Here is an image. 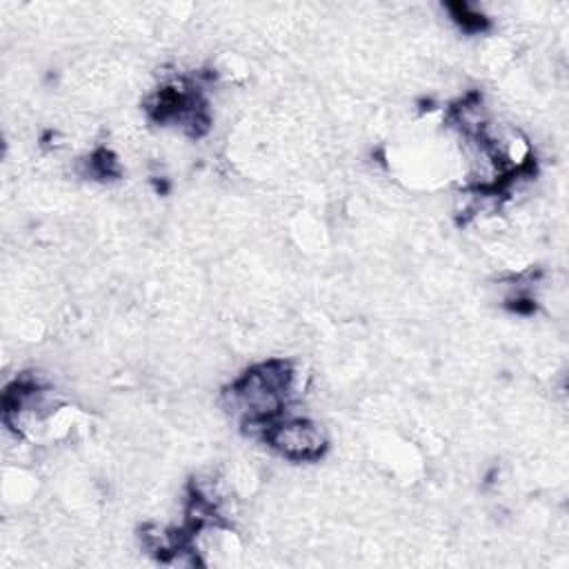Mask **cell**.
<instances>
[{
    "label": "cell",
    "instance_id": "obj_1",
    "mask_svg": "<svg viewBox=\"0 0 569 569\" xmlns=\"http://www.w3.org/2000/svg\"><path fill=\"white\" fill-rule=\"evenodd\" d=\"M278 456L291 462H313L329 449V436L309 416H280L271 422L264 440Z\"/></svg>",
    "mask_w": 569,
    "mask_h": 569
}]
</instances>
